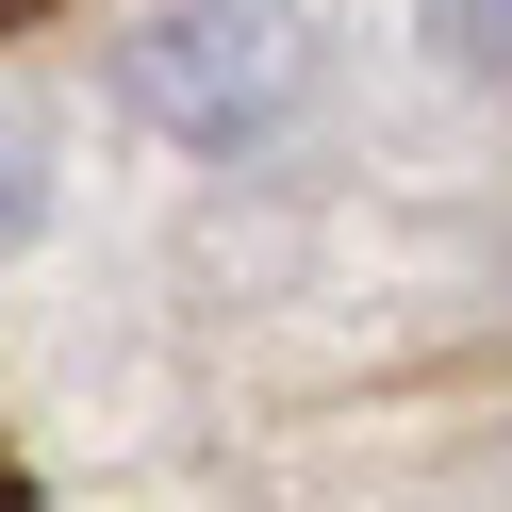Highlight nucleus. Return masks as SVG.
<instances>
[{
  "mask_svg": "<svg viewBox=\"0 0 512 512\" xmlns=\"http://www.w3.org/2000/svg\"><path fill=\"white\" fill-rule=\"evenodd\" d=\"M116 83H133L182 149H248L298 100V17H281V0H166V17L116 50Z\"/></svg>",
  "mask_w": 512,
  "mask_h": 512,
  "instance_id": "nucleus-1",
  "label": "nucleus"
},
{
  "mask_svg": "<svg viewBox=\"0 0 512 512\" xmlns=\"http://www.w3.org/2000/svg\"><path fill=\"white\" fill-rule=\"evenodd\" d=\"M430 50L463 83H512V0H430Z\"/></svg>",
  "mask_w": 512,
  "mask_h": 512,
  "instance_id": "nucleus-2",
  "label": "nucleus"
},
{
  "mask_svg": "<svg viewBox=\"0 0 512 512\" xmlns=\"http://www.w3.org/2000/svg\"><path fill=\"white\" fill-rule=\"evenodd\" d=\"M17 17H34V0H0V34H17Z\"/></svg>",
  "mask_w": 512,
  "mask_h": 512,
  "instance_id": "nucleus-3",
  "label": "nucleus"
}]
</instances>
